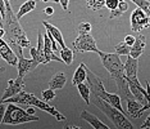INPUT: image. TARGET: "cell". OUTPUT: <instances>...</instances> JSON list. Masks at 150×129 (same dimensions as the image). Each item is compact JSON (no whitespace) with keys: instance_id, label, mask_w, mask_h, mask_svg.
<instances>
[{"instance_id":"1","label":"cell","mask_w":150,"mask_h":129,"mask_svg":"<svg viewBox=\"0 0 150 129\" xmlns=\"http://www.w3.org/2000/svg\"><path fill=\"white\" fill-rule=\"evenodd\" d=\"M3 27L5 29V42L11 45L17 56L22 57L23 48H30L31 42L27 38L22 26L19 25V19L13 12L9 0H5V16L3 17Z\"/></svg>"},{"instance_id":"2","label":"cell","mask_w":150,"mask_h":129,"mask_svg":"<svg viewBox=\"0 0 150 129\" xmlns=\"http://www.w3.org/2000/svg\"><path fill=\"white\" fill-rule=\"evenodd\" d=\"M93 103L96 106L100 111L107 115L109 120L113 123V125L118 129H134V125L132 123L127 119L125 113H122L121 110L115 108L114 106H112L110 103H108L107 101L101 100L100 97L98 96H93Z\"/></svg>"},{"instance_id":"3","label":"cell","mask_w":150,"mask_h":129,"mask_svg":"<svg viewBox=\"0 0 150 129\" xmlns=\"http://www.w3.org/2000/svg\"><path fill=\"white\" fill-rule=\"evenodd\" d=\"M99 57L101 59V63L105 67V70L110 74L112 79L115 81V84L125 83L126 81V75H125V63H122L119 54L117 53H105L99 50Z\"/></svg>"},{"instance_id":"4","label":"cell","mask_w":150,"mask_h":129,"mask_svg":"<svg viewBox=\"0 0 150 129\" xmlns=\"http://www.w3.org/2000/svg\"><path fill=\"white\" fill-rule=\"evenodd\" d=\"M40 118L35 115L28 114L26 110L17 103H6L5 114L3 118L1 124H9V125H18L23 123H30V121H39Z\"/></svg>"},{"instance_id":"5","label":"cell","mask_w":150,"mask_h":129,"mask_svg":"<svg viewBox=\"0 0 150 129\" xmlns=\"http://www.w3.org/2000/svg\"><path fill=\"white\" fill-rule=\"evenodd\" d=\"M73 49L77 53H85V52H94L99 53V49L96 47V42L93 38L90 32L88 34H78L76 40L73 42Z\"/></svg>"},{"instance_id":"6","label":"cell","mask_w":150,"mask_h":129,"mask_svg":"<svg viewBox=\"0 0 150 129\" xmlns=\"http://www.w3.org/2000/svg\"><path fill=\"white\" fill-rule=\"evenodd\" d=\"M129 21H131V30L136 32L141 31L142 29H146V27L150 26V17L139 6L131 13Z\"/></svg>"},{"instance_id":"7","label":"cell","mask_w":150,"mask_h":129,"mask_svg":"<svg viewBox=\"0 0 150 129\" xmlns=\"http://www.w3.org/2000/svg\"><path fill=\"white\" fill-rule=\"evenodd\" d=\"M25 87H26L25 81H23V77H21V76H17L16 79H9L8 80V87L5 88L0 102L5 101L6 98H11L13 96H16L17 93H19L21 90L25 89Z\"/></svg>"},{"instance_id":"8","label":"cell","mask_w":150,"mask_h":129,"mask_svg":"<svg viewBox=\"0 0 150 129\" xmlns=\"http://www.w3.org/2000/svg\"><path fill=\"white\" fill-rule=\"evenodd\" d=\"M31 106L36 107V108H39V110L45 111V113L50 114V115H53V116L58 121H64V120H67V118L64 116L63 114H60L59 111H58L54 106H50V105H47L46 101L41 100V98L35 97V98H33V101H32V103H31Z\"/></svg>"},{"instance_id":"9","label":"cell","mask_w":150,"mask_h":129,"mask_svg":"<svg viewBox=\"0 0 150 129\" xmlns=\"http://www.w3.org/2000/svg\"><path fill=\"white\" fill-rule=\"evenodd\" d=\"M39 62L35 61L33 58H25V57H18V64H17V69H18V76L25 77L28 72H31L39 66Z\"/></svg>"},{"instance_id":"10","label":"cell","mask_w":150,"mask_h":129,"mask_svg":"<svg viewBox=\"0 0 150 129\" xmlns=\"http://www.w3.org/2000/svg\"><path fill=\"white\" fill-rule=\"evenodd\" d=\"M126 103H127L126 111L132 118H140L142 115V113L146 110V107L141 102H139L136 98H129V100L126 101Z\"/></svg>"},{"instance_id":"11","label":"cell","mask_w":150,"mask_h":129,"mask_svg":"<svg viewBox=\"0 0 150 129\" xmlns=\"http://www.w3.org/2000/svg\"><path fill=\"white\" fill-rule=\"evenodd\" d=\"M44 52H45V58H46V63H49L50 61H58V62H62V58L58 57L55 52L53 50V45H52V40H50V35L44 34Z\"/></svg>"},{"instance_id":"12","label":"cell","mask_w":150,"mask_h":129,"mask_svg":"<svg viewBox=\"0 0 150 129\" xmlns=\"http://www.w3.org/2000/svg\"><path fill=\"white\" fill-rule=\"evenodd\" d=\"M146 47V38L142 34H139L136 36V40L134 43V45L131 47V52H129V56L134 57V58H139L145 50Z\"/></svg>"},{"instance_id":"13","label":"cell","mask_w":150,"mask_h":129,"mask_svg":"<svg viewBox=\"0 0 150 129\" xmlns=\"http://www.w3.org/2000/svg\"><path fill=\"white\" fill-rule=\"evenodd\" d=\"M80 116H81V119H83L85 121H87V123L95 129H109L108 125L104 124L98 116H95V115H93L91 113H88V111H86V110H83Z\"/></svg>"},{"instance_id":"14","label":"cell","mask_w":150,"mask_h":129,"mask_svg":"<svg viewBox=\"0 0 150 129\" xmlns=\"http://www.w3.org/2000/svg\"><path fill=\"white\" fill-rule=\"evenodd\" d=\"M139 58H134L131 56H127V59L125 62V75L126 77H136L139 69Z\"/></svg>"},{"instance_id":"15","label":"cell","mask_w":150,"mask_h":129,"mask_svg":"<svg viewBox=\"0 0 150 129\" xmlns=\"http://www.w3.org/2000/svg\"><path fill=\"white\" fill-rule=\"evenodd\" d=\"M42 26H45L46 31L49 32L50 35H52L53 38L57 40V43L60 45V48H64V47H66V43H64V38H63V35H62V32H60L59 29H57L55 26L50 25V23L46 22V21H42Z\"/></svg>"},{"instance_id":"16","label":"cell","mask_w":150,"mask_h":129,"mask_svg":"<svg viewBox=\"0 0 150 129\" xmlns=\"http://www.w3.org/2000/svg\"><path fill=\"white\" fill-rule=\"evenodd\" d=\"M67 83V77H66V74L64 72H57L52 79L49 80V88L57 90V89H62L64 88Z\"/></svg>"},{"instance_id":"17","label":"cell","mask_w":150,"mask_h":129,"mask_svg":"<svg viewBox=\"0 0 150 129\" xmlns=\"http://www.w3.org/2000/svg\"><path fill=\"white\" fill-rule=\"evenodd\" d=\"M86 76H87V72H86V64L85 63H81L80 66L77 67V70L74 71L73 74V79H72V84L74 87H77L78 84L83 83L86 80Z\"/></svg>"},{"instance_id":"18","label":"cell","mask_w":150,"mask_h":129,"mask_svg":"<svg viewBox=\"0 0 150 129\" xmlns=\"http://www.w3.org/2000/svg\"><path fill=\"white\" fill-rule=\"evenodd\" d=\"M35 8H36V0H27V1H25L21 6H19V11H18V13L16 14L17 18L21 19L23 16H26L27 13L32 12Z\"/></svg>"},{"instance_id":"19","label":"cell","mask_w":150,"mask_h":129,"mask_svg":"<svg viewBox=\"0 0 150 129\" xmlns=\"http://www.w3.org/2000/svg\"><path fill=\"white\" fill-rule=\"evenodd\" d=\"M77 90H78V93H80L81 98L86 102V105H90V102H91L90 101V97H91L90 85H88V84H85V81H83V83H81L77 85Z\"/></svg>"},{"instance_id":"20","label":"cell","mask_w":150,"mask_h":129,"mask_svg":"<svg viewBox=\"0 0 150 129\" xmlns=\"http://www.w3.org/2000/svg\"><path fill=\"white\" fill-rule=\"evenodd\" d=\"M30 54H31V58H33L35 61H37L39 63H46V58H45V52H44V48H33V47H30Z\"/></svg>"},{"instance_id":"21","label":"cell","mask_w":150,"mask_h":129,"mask_svg":"<svg viewBox=\"0 0 150 129\" xmlns=\"http://www.w3.org/2000/svg\"><path fill=\"white\" fill-rule=\"evenodd\" d=\"M60 58H62V62H64L67 66H71L73 62V50L68 47H64V48H60Z\"/></svg>"},{"instance_id":"22","label":"cell","mask_w":150,"mask_h":129,"mask_svg":"<svg viewBox=\"0 0 150 129\" xmlns=\"http://www.w3.org/2000/svg\"><path fill=\"white\" fill-rule=\"evenodd\" d=\"M128 9V4H127V1L126 0H121L119 1V4L118 6L114 9V11H110V19H113V18H118V17H121L123 13L126 12Z\"/></svg>"},{"instance_id":"23","label":"cell","mask_w":150,"mask_h":129,"mask_svg":"<svg viewBox=\"0 0 150 129\" xmlns=\"http://www.w3.org/2000/svg\"><path fill=\"white\" fill-rule=\"evenodd\" d=\"M114 48H115V53L119 54V56H129V52H131V47L128 44H126L125 42L118 43Z\"/></svg>"},{"instance_id":"24","label":"cell","mask_w":150,"mask_h":129,"mask_svg":"<svg viewBox=\"0 0 150 129\" xmlns=\"http://www.w3.org/2000/svg\"><path fill=\"white\" fill-rule=\"evenodd\" d=\"M86 4L91 11H100L105 6V0H86Z\"/></svg>"},{"instance_id":"25","label":"cell","mask_w":150,"mask_h":129,"mask_svg":"<svg viewBox=\"0 0 150 129\" xmlns=\"http://www.w3.org/2000/svg\"><path fill=\"white\" fill-rule=\"evenodd\" d=\"M131 1L135 3L139 8H141L150 17V1H148V0H131Z\"/></svg>"},{"instance_id":"26","label":"cell","mask_w":150,"mask_h":129,"mask_svg":"<svg viewBox=\"0 0 150 129\" xmlns=\"http://www.w3.org/2000/svg\"><path fill=\"white\" fill-rule=\"evenodd\" d=\"M55 90L52 89V88H49V89H46V90H42V93H41V100L44 101H46V102H49V101H52L55 98Z\"/></svg>"},{"instance_id":"27","label":"cell","mask_w":150,"mask_h":129,"mask_svg":"<svg viewBox=\"0 0 150 129\" xmlns=\"http://www.w3.org/2000/svg\"><path fill=\"white\" fill-rule=\"evenodd\" d=\"M91 29H93V26H91L90 22H81L80 25L77 26V32L78 34H88V32H91Z\"/></svg>"},{"instance_id":"28","label":"cell","mask_w":150,"mask_h":129,"mask_svg":"<svg viewBox=\"0 0 150 129\" xmlns=\"http://www.w3.org/2000/svg\"><path fill=\"white\" fill-rule=\"evenodd\" d=\"M121 0H105V8H108L109 11H114L118 6Z\"/></svg>"},{"instance_id":"29","label":"cell","mask_w":150,"mask_h":129,"mask_svg":"<svg viewBox=\"0 0 150 129\" xmlns=\"http://www.w3.org/2000/svg\"><path fill=\"white\" fill-rule=\"evenodd\" d=\"M135 40H136L135 36H132V35H126V38H125L123 42H125L126 44H128L129 47H132V45H134V43H135Z\"/></svg>"},{"instance_id":"30","label":"cell","mask_w":150,"mask_h":129,"mask_svg":"<svg viewBox=\"0 0 150 129\" xmlns=\"http://www.w3.org/2000/svg\"><path fill=\"white\" fill-rule=\"evenodd\" d=\"M5 108H6V103L0 102V124L3 123V118H4V114H5Z\"/></svg>"},{"instance_id":"31","label":"cell","mask_w":150,"mask_h":129,"mask_svg":"<svg viewBox=\"0 0 150 129\" xmlns=\"http://www.w3.org/2000/svg\"><path fill=\"white\" fill-rule=\"evenodd\" d=\"M44 13H45L47 17H52L54 14V8L53 6H46V8L44 9Z\"/></svg>"},{"instance_id":"32","label":"cell","mask_w":150,"mask_h":129,"mask_svg":"<svg viewBox=\"0 0 150 129\" xmlns=\"http://www.w3.org/2000/svg\"><path fill=\"white\" fill-rule=\"evenodd\" d=\"M140 128H141V129L149 128V129H150V115H149V116H148V118H146V120H145V121H144V123H142V124H141V127H140Z\"/></svg>"},{"instance_id":"33","label":"cell","mask_w":150,"mask_h":129,"mask_svg":"<svg viewBox=\"0 0 150 129\" xmlns=\"http://www.w3.org/2000/svg\"><path fill=\"white\" fill-rule=\"evenodd\" d=\"M59 4L62 5V8L64 11H68V4H69V0H59Z\"/></svg>"},{"instance_id":"34","label":"cell","mask_w":150,"mask_h":129,"mask_svg":"<svg viewBox=\"0 0 150 129\" xmlns=\"http://www.w3.org/2000/svg\"><path fill=\"white\" fill-rule=\"evenodd\" d=\"M27 108V113H28V114H31V115H33V114H35V108L36 107H33V106H28V107H26Z\"/></svg>"},{"instance_id":"35","label":"cell","mask_w":150,"mask_h":129,"mask_svg":"<svg viewBox=\"0 0 150 129\" xmlns=\"http://www.w3.org/2000/svg\"><path fill=\"white\" fill-rule=\"evenodd\" d=\"M4 36H5V29L0 27V38H4Z\"/></svg>"},{"instance_id":"36","label":"cell","mask_w":150,"mask_h":129,"mask_svg":"<svg viewBox=\"0 0 150 129\" xmlns=\"http://www.w3.org/2000/svg\"><path fill=\"white\" fill-rule=\"evenodd\" d=\"M44 3H49V1H53V3H59V0H41Z\"/></svg>"},{"instance_id":"37","label":"cell","mask_w":150,"mask_h":129,"mask_svg":"<svg viewBox=\"0 0 150 129\" xmlns=\"http://www.w3.org/2000/svg\"><path fill=\"white\" fill-rule=\"evenodd\" d=\"M0 27H3V17L0 16Z\"/></svg>"},{"instance_id":"38","label":"cell","mask_w":150,"mask_h":129,"mask_svg":"<svg viewBox=\"0 0 150 129\" xmlns=\"http://www.w3.org/2000/svg\"><path fill=\"white\" fill-rule=\"evenodd\" d=\"M9 1H11V0H9Z\"/></svg>"}]
</instances>
